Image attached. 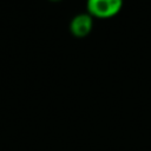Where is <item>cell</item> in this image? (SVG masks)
Listing matches in <instances>:
<instances>
[{
	"instance_id": "cell-1",
	"label": "cell",
	"mask_w": 151,
	"mask_h": 151,
	"mask_svg": "<svg viewBox=\"0 0 151 151\" xmlns=\"http://www.w3.org/2000/svg\"><path fill=\"white\" fill-rule=\"evenodd\" d=\"M124 0H86L87 13L92 18L110 19L116 17L123 8Z\"/></svg>"
},
{
	"instance_id": "cell-2",
	"label": "cell",
	"mask_w": 151,
	"mask_h": 151,
	"mask_svg": "<svg viewBox=\"0 0 151 151\" xmlns=\"http://www.w3.org/2000/svg\"><path fill=\"white\" fill-rule=\"evenodd\" d=\"M93 28V18L88 13H79L74 15L70 22V32L74 38L87 37Z\"/></svg>"
},
{
	"instance_id": "cell-3",
	"label": "cell",
	"mask_w": 151,
	"mask_h": 151,
	"mask_svg": "<svg viewBox=\"0 0 151 151\" xmlns=\"http://www.w3.org/2000/svg\"><path fill=\"white\" fill-rule=\"evenodd\" d=\"M50 1H52V2H59V1H61V0H50Z\"/></svg>"
}]
</instances>
